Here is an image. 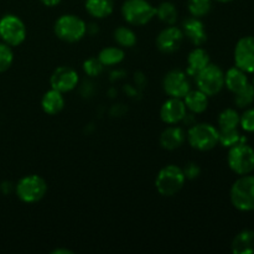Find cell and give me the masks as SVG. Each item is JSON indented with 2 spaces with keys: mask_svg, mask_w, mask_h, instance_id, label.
Returning <instances> with one entry per match:
<instances>
[{
  "mask_svg": "<svg viewBox=\"0 0 254 254\" xmlns=\"http://www.w3.org/2000/svg\"><path fill=\"white\" fill-rule=\"evenodd\" d=\"M231 203L241 212L254 211V175H242L233 183L230 190Z\"/></svg>",
  "mask_w": 254,
  "mask_h": 254,
  "instance_id": "obj_1",
  "label": "cell"
},
{
  "mask_svg": "<svg viewBox=\"0 0 254 254\" xmlns=\"http://www.w3.org/2000/svg\"><path fill=\"white\" fill-rule=\"evenodd\" d=\"M185 181L186 178L183 169L174 164H169L159 170L155 178V188L164 197H173L180 192L185 185Z\"/></svg>",
  "mask_w": 254,
  "mask_h": 254,
  "instance_id": "obj_2",
  "label": "cell"
},
{
  "mask_svg": "<svg viewBox=\"0 0 254 254\" xmlns=\"http://www.w3.org/2000/svg\"><path fill=\"white\" fill-rule=\"evenodd\" d=\"M55 35L68 44L78 42L86 36L88 26L83 19L74 14L61 15L54 25Z\"/></svg>",
  "mask_w": 254,
  "mask_h": 254,
  "instance_id": "obj_3",
  "label": "cell"
},
{
  "mask_svg": "<svg viewBox=\"0 0 254 254\" xmlns=\"http://www.w3.org/2000/svg\"><path fill=\"white\" fill-rule=\"evenodd\" d=\"M186 141L195 150H212L218 145V128L211 123H193L186 133Z\"/></svg>",
  "mask_w": 254,
  "mask_h": 254,
  "instance_id": "obj_4",
  "label": "cell"
},
{
  "mask_svg": "<svg viewBox=\"0 0 254 254\" xmlns=\"http://www.w3.org/2000/svg\"><path fill=\"white\" fill-rule=\"evenodd\" d=\"M122 16L131 26H144L156 15V7L148 0H126L121 7Z\"/></svg>",
  "mask_w": 254,
  "mask_h": 254,
  "instance_id": "obj_5",
  "label": "cell"
},
{
  "mask_svg": "<svg viewBox=\"0 0 254 254\" xmlns=\"http://www.w3.org/2000/svg\"><path fill=\"white\" fill-rule=\"evenodd\" d=\"M15 193L24 203H36L47 193V183L39 175H26L16 183Z\"/></svg>",
  "mask_w": 254,
  "mask_h": 254,
  "instance_id": "obj_6",
  "label": "cell"
},
{
  "mask_svg": "<svg viewBox=\"0 0 254 254\" xmlns=\"http://www.w3.org/2000/svg\"><path fill=\"white\" fill-rule=\"evenodd\" d=\"M197 89L208 97L217 96L225 88V72L220 66L210 64L195 76Z\"/></svg>",
  "mask_w": 254,
  "mask_h": 254,
  "instance_id": "obj_7",
  "label": "cell"
},
{
  "mask_svg": "<svg viewBox=\"0 0 254 254\" xmlns=\"http://www.w3.org/2000/svg\"><path fill=\"white\" fill-rule=\"evenodd\" d=\"M227 164L238 176L252 174L254 170V149L247 143H241L228 149Z\"/></svg>",
  "mask_w": 254,
  "mask_h": 254,
  "instance_id": "obj_8",
  "label": "cell"
},
{
  "mask_svg": "<svg viewBox=\"0 0 254 254\" xmlns=\"http://www.w3.org/2000/svg\"><path fill=\"white\" fill-rule=\"evenodd\" d=\"M26 26L19 16L6 14L0 19V39L11 47L20 46L26 39Z\"/></svg>",
  "mask_w": 254,
  "mask_h": 254,
  "instance_id": "obj_9",
  "label": "cell"
},
{
  "mask_svg": "<svg viewBox=\"0 0 254 254\" xmlns=\"http://www.w3.org/2000/svg\"><path fill=\"white\" fill-rule=\"evenodd\" d=\"M189 74L181 69H171L164 76L163 89L169 97L181 98L191 89V82Z\"/></svg>",
  "mask_w": 254,
  "mask_h": 254,
  "instance_id": "obj_10",
  "label": "cell"
},
{
  "mask_svg": "<svg viewBox=\"0 0 254 254\" xmlns=\"http://www.w3.org/2000/svg\"><path fill=\"white\" fill-rule=\"evenodd\" d=\"M235 66L246 73H254V36H243L237 41L233 52Z\"/></svg>",
  "mask_w": 254,
  "mask_h": 254,
  "instance_id": "obj_11",
  "label": "cell"
},
{
  "mask_svg": "<svg viewBox=\"0 0 254 254\" xmlns=\"http://www.w3.org/2000/svg\"><path fill=\"white\" fill-rule=\"evenodd\" d=\"M184 40H185V36H184L181 27L175 26V25H168L156 36V47L163 54H174L180 50Z\"/></svg>",
  "mask_w": 254,
  "mask_h": 254,
  "instance_id": "obj_12",
  "label": "cell"
},
{
  "mask_svg": "<svg viewBox=\"0 0 254 254\" xmlns=\"http://www.w3.org/2000/svg\"><path fill=\"white\" fill-rule=\"evenodd\" d=\"M79 77L78 73L74 71L72 67L61 66L52 72L50 77V86L51 88L61 92V93H67L71 92L78 86Z\"/></svg>",
  "mask_w": 254,
  "mask_h": 254,
  "instance_id": "obj_13",
  "label": "cell"
},
{
  "mask_svg": "<svg viewBox=\"0 0 254 254\" xmlns=\"http://www.w3.org/2000/svg\"><path fill=\"white\" fill-rule=\"evenodd\" d=\"M188 114L185 103L181 98H173L169 97L163 103L160 108V118L168 126H175V124L183 123Z\"/></svg>",
  "mask_w": 254,
  "mask_h": 254,
  "instance_id": "obj_14",
  "label": "cell"
},
{
  "mask_svg": "<svg viewBox=\"0 0 254 254\" xmlns=\"http://www.w3.org/2000/svg\"><path fill=\"white\" fill-rule=\"evenodd\" d=\"M183 34L193 46H202L207 41V32H206L205 25L201 21V19L190 16L189 19L184 20Z\"/></svg>",
  "mask_w": 254,
  "mask_h": 254,
  "instance_id": "obj_15",
  "label": "cell"
},
{
  "mask_svg": "<svg viewBox=\"0 0 254 254\" xmlns=\"http://www.w3.org/2000/svg\"><path fill=\"white\" fill-rule=\"evenodd\" d=\"M159 141H160L161 148L165 149V150H176L180 146H183L186 141V131L178 124L169 126L161 131Z\"/></svg>",
  "mask_w": 254,
  "mask_h": 254,
  "instance_id": "obj_16",
  "label": "cell"
},
{
  "mask_svg": "<svg viewBox=\"0 0 254 254\" xmlns=\"http://www.w3.org/2000/svg\"><path fill=\"white\" fill-rule=\"evenodd\" d=\"M186 62H188L186 73L190 77H195L198 72L211 64V59L208 52L202 46H195V49L189 54Z\"/></svg>",
  "mask_w": 254,
  "mask_h": 254,
  "instance_id": "obj_17",
  "label": "cell"
},
{
  "mask_svg": "<svg viewBox=\"0 0 254 254\" xmlns=\"http://www.w3.org/2000/svg\"><path fill=\"white\" fill-rule=\"evenodd\" d=\"M64 93L51 88L42 96L41 98V108L49 116H56L62 109L64 108Z\"/></svg>",
  "mask_w": 254,
  "mask_h": 254,
  "instance_id": "obj_18",
  "label": "cell"
},
{
  "mask_svg": "<svg viewBox=\"0 0 254 254\" xmlns=\"http://www.w3.org/2000/svg\"><path fill=\"white\" fill-rule=\"evenodd\" d=\"M183 101L188 112L192 114H202L208 108V96L200 89H190Z\"/></svg>",
  "mask_w": 254,
  "mask_h": 254,
  "instance_id": "obj_19",
  "label": "cell"
},
{
  "mask_svg": "<svg viewBox=\"0 0 254 254\" xmlns=\"http://www.w3.org/2000/svg\"><path fill=\"white\" fill-rule=\"evenodd\" d=\"M250 83L248 73L238 68L237 66H233L225 72V87L233 94L246 87Z\"/></svg>",
  "mask_w": 254,
  "mask_h": 254,
  "instance_id": "obj_20",
  "label": "cell"
},
{
  "mask_svg": "<svg viewBox=\"0 0 254 254\" xmlns=\"http://www.w3.org/2000/svg\"><path fill=\"white\" fill-rule=\"evenodd\" d=\"M231 250L235 254H253L254 253V231L243 230L235 236Z\"/></svg>",
  "mask_w": 254,
  "mask_h": 254,
  "instance_id": "obj_21",
  "label": "cell"
},
{
  "mask_svg": "<svg viewBox=\"0 0 254 254\" xmlns=\"http://www.w3.org/2000/svg\"><path fill=\"white\" fill-rule=\"evenodd\" d=\"M86 11L94 19H106L114 11L113 0H86L84 2Z\"/></svg>",
  "mask_w": 254,
  "mask_h": 254,
  "instance_id": "obj_22",
  "label": "cell"
},
{
  "mask_svg": "<svg viewBox=\"0 0 254 254\" xmlns=\"http://www.w3.org/2000/svg\"><path fill=\"white\" fill-rule=\"evenodd\" d=\"M126 57V52L124 49L119 46H109L104 47L101 50L98 54V60L102 62L104 67H111L119 64Z\"/></svg>",
  "mask_w": 254,
  "mask_h": 254,
  "instance_id": "obj_23",
  "label": "cell"
},
{
  "mask_svg": "<svg viewBox=\"0 0 254 254\" xmlns=\"http://www.w3.org/2000/svg\"><path fill=\"white\" fill-rule=\"evenodd\" d=\"M241 143H247V138L242 135L238 128L218 129V144L230 149Z\"/></svg>",
  "mask_w": 254,
  "mask_h": 254,
  "instance_id": "obj_24",
  "label": "cell"
},
{
  "mask_svg": "<svg viewBox=\"0 0 254 254\" xmlns=\"http://www.w3.org/2000/svg\"><path fill=\"white\" fill-rule=\"evenodd\" d=\"M155 16L165 25H175L178 21L179 11L174 2L163 1L156 6Z\"/></svg>",
  "mask_w": 254,
  "mask_h": 254,
  "instance_id": "obj_25",
  "label": "cell"
},
{
  "mask_svg": "<svg viewBox=\"0 0 254 254\" xmlns=\"http://www.w3.org/2000/svg\"><path fill=\"white\" fill-rule=\"evenodd\" d=\"M114 41L122 49H131L136 44V35L130 27L119 26L114 30Z\"/></svg>",
  "mask_w": 254,
  "mask_h": 254,
  "instance_id": "obj_26",
  "label": "cell"
},
{
  "mask_svg": "<svg viewBox=\"0 0 254 254\" xmlns=\"http://www.w3.org/2000/svg\"><path fill=\"white\" fill-rule=\"evenodd\" d=\"M241 114L233 108H226L218 114L217 124L218 129H233L240 128Z\"/></svg>",
  "mask_w": 254,
  "mask_h": 254,
  "instance_id": "obj_27",
  "label": "cell"
},
{
  "mask_svg": "<svg viewBox=\"0 0 254 254\" xmlns=\"http://www.w3.org/2000/svg\"><path fill=\"white\" fill-rule=\"evenodd\" d=\"M213 0H188V10L191 16L202 19L210 14Z\"/></svg>",
  "mask_w": 254,
  "mask_h": 254,
  "instance_id": "obj_28",
  "label": "cell"
},
{
  "mask_svg": "<svg viewBox=\"0 0 254 254\" xmlns=\"http://www.w3.org/2000/svg\"><path fill=\"white\" fill-rule=\"evenodd\" d=\"M254 103V86L248 83L241 91L235 93V104L241 109H246Z\"/></svg>",
  "mask_w": 254,
  "mask_h": 254,
  "instance_id": "obj_29",
  "label": "cell"
},
{
  "mask_svg": "<svg viewBox=\"0 0 254 254\" xmlns=\"http://www.w3.org/2000/svg\"><path fill=\"white\" fill-rule=\"evenodd\" d=\"M14 62V52L11 46L0 42V73L7 71Z\"/></svg>",
  "mask_w": 254,
  "mask_h": 254,
  "instance_id": "obj_30",
  "label": "cell"
},
{
  "mask_svg": "<svg viewBox=\"0 0 254 254\" xmlns=\"http://www.w3.org/2000/svg\"><path fill=\"white\" fill-rule=\"evenodd\" d=\"M104 66L99 61L98 57H91L83 62V71L87 76L97 77L103 72Z\"/></svg>",
  "mask_w": 254,
  "mask_h": 254,
  "instance_id": "obj_31",
  "label": "cell"
},
{
  "mask_svg": "<svg viewBox=\"0 0 254 254\" xmlns=\"http://www.w3.org/2000/svg\"><path fill=\"white\" fill-rule=\"evenodd\" d=\"M240 127L246 133H254V107H248L241 114Z\"/></svg>",
  "mask_w": 254,
  "mask_h": 254,
  "instance_id": "obj_32",
  "label": "cell"
},
{
  "mask_svg": "<svg viewBox=\"0 0 254 254\" xmlns=\"http://www.w3.org/2000/svg\"><path fill=\"white\" fill-rule=\"evenodd\" d=\"M183 171L186 180H195V179H197L201 175V168L196 163L186 164Z\"/></svg>",
  "mask_w": 254,
  "mask_h": 254,
  "instance_id": "obj_33",
  "label": "cell"
},
{
  "mask_svg": "<svg viewBox=\"0 0 254 254\" xmlns=\"http://www.w3.org/2000/svg\"><path fill=\"white\" fill-rule=\"evenodd\" d=\"M0 190H1V192L4 193V195H7V193L11 192L12 190H15V186L12 185L10 181H4V183H1V185H0Z\"/></svg>",
  "mask_w": 254,
  "mask_h": 254,
  "instance_id": "obj_34",
  "label": "cell"
},
{
  "mask_svg": "<svg viewBox=\"0 0 254 254\" xmlns=\"http://www.w3.org/2000/svg\"><path fill=\"white\" fill-rule=\"evenodd\" d=\"M40 1H41L45 6L54 7V6H57V5H59L62 0H40Z\"/></svg>",
  "mask_w": 254,
  "mask_h": 254,
  "instance_id": "obj_35",
  "label": "cell"
},
{
  "mask_svg": "<svg viewBox=\"0 0 254 254\" xmlns=\"http://www.w3.org/2000/svg\"><path fill=\"white\" fill-rule=\"evenodd\" d=\"M52 254H72L73 252L69 250H67V248H56V250H54L51 252Z\"/></svg>",
  "mask_w": 254,
  "mask_h": 254,
  "instance_id": "obj_36",
  "label": "cell"
},
{
  "mask_svg": "<svg viewBox=\"0 0 254 254\" xmlns=\"http://www.w3.org/2000/svg\"><path fill=\"white\" fill-rule=\"evenodd\" d=\"M213 1L222 2V4H227V2H232V1H235V0H213Z\"/></svg>",
  "mask_w": 254,
  "mask_h": 254,
  "instance_id": "obj_37",
  "label": "cell"
},
{
  "mask_svg": "<svg viewBox=\"0 0 254 254\" xmlns=\"http://www.w3.org/2000/svg\"><path fill=\"white\" fill-rule=\"evenodd\" d=\"M253 74H254V73H253ZM252 84L254 86V76H253V82H252Z\"/></svg>",
  "mask_w": 254,
  "mask_h": 254,
  "instance_id": "obj_38",
  "label": "cell"
}]
</instances>
